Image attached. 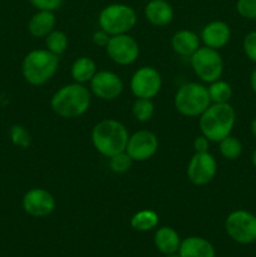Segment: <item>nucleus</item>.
<instances>
[{
  "mask_svg": "<svg viewBox=\"0 0 256 257\" xmlns=\"http://www.w3.org/2000/svg\"><path fill=\"white\" fill-rule=\"evenodd\" d=\"M23 210L32 217H45L55 210V198L44 188H32L23 196Z\"/></svg>",
  "mask_w": 256,
  "mask_h": 257,
  "instance_id": "obj_14",
  "label": "nucleus"
},
{
  "mask_svg": "<svg viewBox=\"0 0 256 257\" xmlns=\"http://www.w3.org/2000/svg\"><path fill=\"white\" fill-rule=\"evenodd\" d=\"M158 222H160V217L157 212L152 210H141L131 218V227L140 232H147L157 227Z\"/></svg>",
  "mask_w": 256,
  "mask_h": 257,
  "instance_id": "obj_22",
  "label": "nucleus"
},
{
  "mask_svg": "<svg viewBox=\"0 0 256 257\" xmlns=\"http://www.w3.org/2000/svg\"><path fill=\"white\" fill-rule=\"evenodd\" d=\"M30 4L38 10H49V12H55L63 5L64 0H28Z\"/></svg>",
  "mask_w": 256,
  "mask_h": 257,
  "instance_id": "obj_31",
  "label": "nucleus"
},
{
  "mask_svg": "<svg viewBox=\"0 0 256 257\" xmlns=\"http://www.w3.org/2000/svg\"><path fill=\"white\" fill-rule=\"evenodd\" d=\"M132 114L136 120L141 123H146L152 119L155 114V104L152 99H143V98H136L132 105Z\"/></svg>",
  "mask_w": 256,
  "mask_h": 257,
  "instance_id": "obj_26",
  "label": "nucleus"
},
{
  "mask_svg": "<svg viewBox=\"0 0 256 257\" xmlns=\"http://www.w3.org/2000/svg\"><path fill=\"white\" fill-rule=\"evenodd\" d=\"M171 47L180 57L191 58V55L200 48V38L192 30L181 29L171 38Z\"/></svg>",
  "mask_w": 256,
  "mask_h": 257,
  "instance_id": "obj_17",
  "label": "nucleus"
},
{
  "mask_svg": "<svg viewBox=\"0 0 256 257\" xmlns=\"http://www.w3.org/2000/svg\"><path fill=\"white\" fill-rule=\"evenodd\" d=\"M173 104L181 115L190 118L200 117L211 105L207 87L195 82L181 85L175 94Z\"/></svg>",
  "mask_w": 256,
  "mask_h": 257,
  "instance_id": "obj_5",
  "label": "nucleus"
},
{
  "mask_svg": "<svg viewBox=\"0 0 256 257\" xmlns=\"http://www.w3.org/2000/svg\"><path fill=\"white\" fill-rule=\"evenodd\" d=\"M92 39H93V43H94L95 45H98V47L105 48V47H107L108 42H109L110 35L108 34L107 32H104L103 29H99V30H97V32H94Z\"/></svg>",
  "mask_w": 256,
  "mask_h": 257,
  "instance_id": "obj_32",
  "label": "nucleus"
},
{
  "mask_svg": "<svg viewBox=\"0 0 256 257\" xmlns=\"http://www.w3.org/2000/svg\"><path fill=\"white\" fill-rule=\"evenodd\" d=\"M55 19L54 12L49 10H38L28 22V30L35 38H45L52 30H54Z\"/></svg>",
  "mask_w": 256,
  "mask_h": 257,
  "instance_id": "obj_18",
  "label": "nucleus"
},
{
  "mask_svg": "<svg viewBox=\"0 0 256 257\" xmlns=\"http://www.w3.org/2000/svg\"><path fill=\"white\" fill-rule=\"evenodd\" d=\"M162 78L158 70L153 67H141L133 73L130 88L136 98L152 99L160 93Z\"/></svg>",
  "mask_w": 256,
  "mask_h": 257,
  "instance_id": "obj_9",
  "label": "nucleus"
},
{
  "mask_svg": "<svg viewBox=\"0 0 256 257\" xmlns=\"http://www.w3.org/2000/svg\"><path fill=\"white\" fill-rule=\"evenodd\" d=\"M227 235L235 242L248 245L256 241V215L246 210L232 211L225 222Z\"/></svg>",
  "mask_w": 256,
  "mask_h": 257,
  "instance_id": "obj_8",
  "label": "nucleus"
},
{
  "mask_svg": "<svg viewBox=\"0 0 256 257\" xmlns=\"http://www.w3.org/2000/svg\"><path fill=\"white\" fill-rule=\"evenodd\" d=\"M92 95L89 89L80 83H70L64 85L53 94L50 108L60 118L82 117L89 109Z\"/></svg>",
  "mask_w": 256,
  "mask_h": 257,
  "instance_id": "obj_1",
  "label": "nucleus"
},
{
  "mask_svg": "<svg viewBox=\"0 0 256 257\" xmlns=\"http://www.w3.org/2000/svg\"><path fill=\"white\" fill-rule=\"evenodd\" d=\"M158 150V138L148 130H141L130 135L125 152L132 161L143 162L156 155Z\"/></svg>",
  "mask_w": 256,
  "mask_h": 257,
  "instance_id": "obj_12",
  "label": "nucleus"
},
{
  "mask_svg": "<svg viewBox=\"0 0 256 257\" xmlns=\"http://www.w3.org/2000/svg\"><path fill=\"white\" fill-rule=\"evenodd\" d=\"M252 165H253V167L256 168V150L253 151V153H252Z\"/></svg>",
  "mask_w": 256,
  "mask_h": 257,
  "instance_id": "obj_36",
  "label": "nucleus"
},
{
  "mask_svg": "<svg viewBox=\"0 0 256 257\" xmlns=\"http://www.w3.org/2000/svg\"><path fill=\"white\" fill-rule=\"evenodd\" d=\"M236 9L238 14L245 19H256V0H237Z\"/></svg>",
  "mask_w": 256,
  "mask_h": 257,
  "instance_id": "obj_29",
  "label": "nucleus"
},
{
  "mask_svg": "<svg viewBox=\"0 0 256 257\" xmlns=\"http://www.w3.org/2000/svg\"><path fill=\"white\" fill-rule=\"evenodd\" d=\"M153 241H155L157 250L165 255L178 252L181 245V238L177 231L173 230L172 227H167V226L160 227L156 231Z\"/></svg>",
  "mask_w": 256,
  "mask_h": 257,
  "instance_id": "obj_20",
  "label": "nucleus"
},
{
  "mask_svg": "<svg viewBox=\"0 0 256 257\" xmlns=\"http://www.w3.org/2000/svg\"><path fill=\"white\" fill-rule=\"evenodd\" d=\"M90 90L102 100H114L124 89L123 80L117 73L110 70H99L89 82Z\"/></svg>",
  "mask_w": 256,
  "mask_h": 257,
  "instance_id": "obj_13",
  "label": "nucleus"
},
{
  "mask_svg": "<svg viewBox=\"0 0 256 257\" xmlns=\"http://www.w3.org/2000/svg\"><path fill=\"white\" fill-rule=\"evenodd\" d=\"M196 77L203 83H212L222 77L223 60L218 50L208 47L198 48L190 58Z\"/></svg>",
  "mask_w": 256,
  "mask_h": 257,
  "instance_id": "obj_7",
  "label": "nucleus"
},
{
  "mask_svg": "<svg viewBox=\"0 0 256 257\" xmlns=\"http://www.w3.org/2000/svg\"><path fill=\"white\" fill-rule=\"evenodd\" d=\"M193 148H195V152H208V148H210V141L208 138H206L203 135L197 136L193 141Z\"/></svg>",
  "mask_w": 256,
  "mask_h": 257,
  "instance_id": "obj_33",
  "label": "nucleus"
},
{
  "mask_svg": "<svg viewBox=\"0 0 256 257\" xmlns=\"http://www.w3.org/2000/svg\"><path fill=\"white\" fill-rule=\"evenodd\" d=\"M45 45H47V49L50 53L60 57L62 54H64L68 48L67 34L64 32H62V30H52L45 37Z\"/></svg>",
  "mask_w": 256,
  "mask_h": 257,
  "instance_id": "obj_25",
  "label": "nucleus"
},
{
  "mask_svg": "<svg viewBox=\"0 0 256 257\" xmlns=\"http://www.w3.org/2000/svg\"><path fill=\"white\" fill-rule=\"evenodd\" d=\"M145 17L156 27H166L173 19V8L166 0H150L145 7Z\"/></svg>",
  "mask_w": 256,
  "mask_h": 257,
  "instance_id": "obj_16",
  "label": "nucleus"
},
{
  "mask_svg": "<svg viewBox=\"0 0 256 257\" xmlns=\"http://www.w3.org/2000/svg\"><path fill=\"white\" fill-rule=\"evenodd\" d=\"M137 23V14L135 9L127 4L114 3L103 8L98 17L100 29L107 32L110 37L119 34H128Z\"/></svg>",
  "mask_w": 256,
  "mask_h": 257,
  "instance_id": "obj_6",
  "label": "nucleus"
},
{
  "mask_svg": "<svg viewBox=\"0 0 256 257\" xmlns=\"http://www.w3.org/2000/svg\"><path fill=\"white\" fill-rule=\"evenodd\" d=\"M201 39L205 43V47L212 49H221L228 44L231 39L230 25L222 20H213L205 25L201 32Z\"/></svg>",
  "mask_w": 256,
  "mask_h": 257,
  "instance_id": "obj_15",
  "label": "nucleus"
},
{
  "mask_svg": "<svg viewBox=\"0 0 256 257\" xmlns=\"http://www.w3.org/2000/svg\"><path fill=\"white\" fill-rule=\"evenodd\" d=\"M107 54L115 64L130 65L137 60L140 55V47L135 38L128 34H119L110 37L107 47Z\"/></svg>",
  "mask_w": 256,
  "mask_h": 257,
  "instance_id": "obj_11",
  "label": "nucleus"
},
{
  "mask_svg": "<svg viewBox=\"0 0 256 257\" xmlns=\"http://www.w3.org/2000/svg\"><path fill=\"white\" fill-rule=\"evenodd\" d=\"M10 141L19 148H29L32 145V136L29 131L20 124H14L9 130Z\"/></svg>",
  "mask_w": 256,
  "mask_h": 257,
  "instance_id": "obj_27",
  "label": "nucleus"
},
{
  "mask_svg": "<svg viewBox=\"0 0 256 257\" xmlns=\"http://www.w3.org/2000/svg\"><path fill=\"white\" fill-rule=\"evenodd\" d=\"M166 257H181V256L180 253L176 252V253H171V255H166Z\"/></svg>",
  "mask_w": 256,
  "mask_h": 257,
  "instance_id": "obj_37",
  "label": "nucleus"
},
{
  "mask_svg": "<svg viewBox=\"0 0 256 257\" xmlns=\"http://www.w3.org/2000/svg\"><path fill=\"white\" fill-rule=\"evenodd\" d=\"M59 67V57L48 49L30 50L22 63L24 79L32 85H43L49 82Z\"/></svg>",
  "mask_w": 256,
  "mask_h": 257,
  "instance_id": "obj_4",
  "label": "nucleus"
},
{
  "mask_svg": "<svg viewBox=\"0 0 256 257\" xmlns=\"http://www.w3.org/2000/svg\"><path fill=\"white\" fill-rule=\"evenodd\" d=\"M218 150L221 156L228 161H235L242 155V142L235 136L230 135L218 142Z\"/></svg>",
  "mask_w": 256,
  "mask_h": 257,
  "instance_id": "obj_23",
  "label": "nucleus"
},
{
  "mask_svg": "<svg viewBox=\"0 0 256 257\" xmlns=\"http://www.w3.org/2000/svg\"><path fill=\"white\" fill-rule=\"evenodd\" d=\"M178 253L181 257H215L213 246L202 237H188L181 241Z\"/></svg>",
  "mask_w": 256,
  "mask_h": 257,
  "instance_id": "obj_19",
  "label": "nucleus"
},
{
  "mask_svg": "<svg viewBox=\"0 0 256 257\" xmlns=\"http://www.w3.org/2000/svg\"><path fill=\"white\" fill-rule=\"evenodd\" d=\"M130 133L123 123L115 119H103L93 127L92 143L104 157L124 152Z\"/></svg>",
  "mask_w": 256,
  "mask_h": 257,
  "instance_id": "obj_3",
  "label": "nucleus"
},
{
  "mask_svg": "<svg viewBox=\"0 0 256 257\" xmlns=\"http://www.w3.org/2000/svg\"><path fill=\"white\" fill-rule=\"evenodd\" d=\"M236 123V112L230 103H211L198 117L201 135L210 142H220L231 135Z\"/></svg>",
  "mask_w": 256,
  "mask_h": 257,
  "instance_id": "obj_2",
  "label": "nucleus"
},
{
  "mask_svg": "<svg viewBox=\"0 0 256 257\" xmlns=\"http://www.w3.org/2000/svg\"><path fill=\"white\" fill-rule=\"evenodd\" d=\"M250 85H251V89H252L253 93H255V94H256V68L252 70V73H251Z\"/></svg>",
  "mask_w": 256,
  "mask_h": 257,
  "instance_id": "obj_34",
  "label": "nucleus"
},
{
  "mask_svg": "<svg viewBox=\"0 0 256 257\" xmlns=\"http://www.w3.org/2000/svg\"><path fill=\"white\" fill-rule=\"evenodd\" d=\"M207 89L211 103H228L233 94L230 83L221 79L210 83V87Z\"/></svg>",
  "mask_w": 256,
  "mask_h": 257,
  "instance_id": "obj_24",
  "label": "nucleus"
},
{
  "mask_svg": "<svg viewBox=\"0 0 256 257\" xmlns=\"http://www.w3.org/2000/svg\"><path fill=\"white\" fill-rule=\"evenodd\" d=\"M251 132H252V135L256 137V118L252 120V123H251Z\"/></svg>",
  "mask_w": 256,
  "mask_h": 257,
  "instance_id": "obj_35",
  "label": "nucleus"
},
{
  "mask_svg": "<svg viewBox=\"0 0 256 257\" xmlns=\"http://www.w3.org/2000/svg\"><path fill=\"white\" fill-rule=\"evenodd\" d=\"M243 52L251 62L256 63V30L247 33L243 38Z\"/></svg>",
  "mask_w": 256,
  "mask_h": 257,
  "instance_id": "obj_30",
  "label": "nucleus"
},
{
  "mask_svg": "<svg viewBox=\"0 0 256 257\" xmlns=\"http://www.w3.org/2000/svg\"><path fill=\"white\" fill-rule=\"evenodd\" d=\"M97 64L94 60L89 57H80L74 60L70 68V74L75 83L85 84L92 80L97 73Z\"/></svg>",
  "mask_w": 256,
  "mask_h": 257,
  "instance_id": "obj_21",
  "label": "nucleus"
},
{
  "mask_svg": "<svg viewBox=\"0 0 256 257\" xmlns=\"http://www.w3.org/2000/svg\"><path fill=\"white\" fill-rule=\"evenodd\" d=\"M187 178L192 185L205 186L217 173V161L210 152H195L187 165Z\"/></svg>",
  "mask_w": 256,
  "mask_h": 257,
  "instance_id": "obj_10",
  "label": "nucleus"
},
{
  "mask_svg": "<svg viewBox=\"0 0 256 257\" xmlns=\"http://www.w3.org/2000/svg\"><path fill=\"white\" fill-rule=\"evenodd\" d=\"M132 158L124 151V152L109 157V168L112 172L120 175V173H125L127 171H130V168L132 167Z\"/></svg>",
  "mask_w": 256,
  "mask_h": 257,
  "instance_id": "obj_28",
  "label": "nucleus"
}]
</instances>
